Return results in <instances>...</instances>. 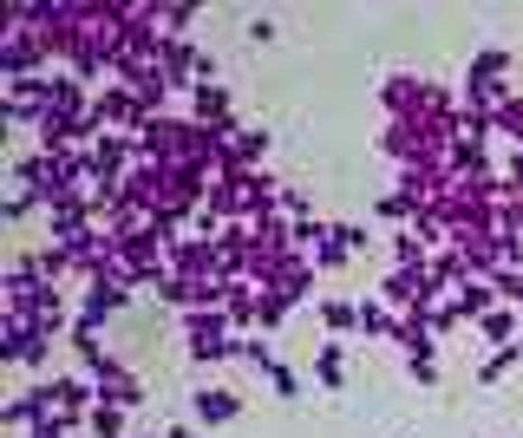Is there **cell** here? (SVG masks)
Returning a JSON list of instances; mask_svg holds the SVG:
<instances>
[{
  "label": "cell",
  "mask_w": 523,
  "mask_h": 438,
  "mask_svg": "<svg viewBox=\"0 0 523 438\" xmlns=\"http://www.w3.org/2000/svg\"><path fill=\"white\" fill-rule=\"evenodd\" d=\"M197 112H203V118H223V112H229V98L216 92V86H197Z\"/></svg>",
  "instance_id": "cell-4"
},
{
  "label": "cell",
  "mask_w": 523,
  "mask_h": 438,
  "mask_svg": "<svg viewBox=\"0 0 523 438\" xmlns=\"http://www.w3.org/2000/svg\"><path fill=\"white\" fill-rule=\"evenodd\" d=\"M236 413H242V399H236V393H197V419L223 425V419H236Z\"/></svg>",
  "instance_id": "cell-2"
},
{
  "label": "cell",
  "mask_w": 523,
  "mask_h": 438,
  "mask_svg": "<svg viewBox=\"0 0 523 438\" xmlns=\"http://www.w3.org/2000/svg\"><path fill=\"white\" fill-rule=\"evenodd\" d=\"M86 425H92V438H125V405H92Z\"/></svg>",
  "instance_id": "cell-3"
},
{
  "label": "cell",
  "mask_w": 523,
  "mask_h": 438,
  "mask_svg": "<svg viewBox=\"0 0 523 438\" xmlns=\"http://www.w3.org/2000/svg\"><path fill=\"white\" fill-rule=\"evenodd\" d=\"M92 379H98V393H105V405H137V379L112 360V353H105V360L92 367Z\"/></svg>",
  "instance_id": "cell-1"
}]
</instances>
